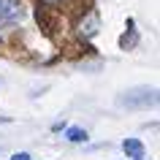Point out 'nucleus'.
Masks as SVG:
<instances>
[{
  "label": "nucleus",
  "mask_w": 160,
  "mask_h": 160,
  "mask_svg": "<svg viewBox=\"0 0 160 160\" xmlns=\"http://www.w3.org/2000/svg\"><path fill=\"white\" fill-rule=\"evenodd\" d=\"M136 160H144V158H136Z\"/></svg>",
  "instance_id": "9"
},
{
  "label": "nucleus",
  "mask_w": 160,
  "mask_h": 160,
  "mask_svg": "<svg viewBox=\"0 0 160 160\" xmlns=\"http://www.w3.org/2000/svg\"><path fill=\"white\" fill-rule=\"evenodd\" d=\"M11 160H30V155H27V152H17Z\"/></svg>",
  "instance_id": "7"
},
{
  "label": "nucleus",
  "mask_w": 160,
  "mask_h": 160,
  "mask_svg": "<svg viewBox=\"0 0 160 160\" xmlns=\"http://www.w3.org/2000/svg\"><path fill=\"white\" fill-rule=\"evenodd\" d=\"M22 19V6L17 0H0V25H17Z\"/></svg>",
  "instance_id": "2"
},
{
  "label": "nucleus",
  "mask_w": 160,
  "mask_h": 160,
  "mask_svg": "<svg viewBox=\"0 0 160 160\" xmlns=\"http://www.w3.org/2000/svg\"><path fill=\"white\" fill-rule=\"evenodd\" d=\"M46 3H54V0H46Z\"/></svg>",
  "instance_id": "8"
},
{
  "label": "nucleus",
  "mask_w": 160,
  "mask_h": 160,
  "mask_svg": "<svg viewBox=\"0 0 160 160\" xmlns=\"http://www.w3.org/2000/svg\"><path fill=\"white\" fill-rule=\"evenodd\" d=\"M122 149H125V155H130V158H144V144L138 141V138H125V144H122Z\"/></svg>",
  "instance_id": "4"
},
{
  "label": "nucleus",
  "mask_w": 160,
  "mask_h": 160,
  "mask_svg": "<svg viewBox=\"0 0 160 160\" xmlns=\"http://www.w3.org/2000/svg\"><path fill=\"white\" fill-rule=\"evenodd\" d=\"M155 103H158V92L149 87H138L128 95H119V106H128V109H149Z\"/></svg>",
  "instance_id": "1"
},
{
  "label": "nucleus",
  "mask_w": 160,
  "mask_h": 160,
  "mask_svg": "<svg viewBox=\"0 0 160 160\" xmlns=\"http://www.w3.org/2000/svg\"><path fill=\"white\" fill-rule=\"evenodd\" d=\"M98 25H101L98 14H95V11H90V14H87V19H82V22H79V33L84 35V38H90V35L98 33Z\"/></svg>",
  "instance_id": "3"
},
{
  "label": "nucleus",
  "mask_w": 160,
  "mask_h": 160,
  "mask_svg": "<svg viewBox=\"0 0 160 160\" xmlns=\"http://www.w3.org/2000/svg\"><path fill=\"white\" fill-rule=\"evenodd\" d=\"M68 141H87V130H82V128H68Z\"/></svg>",
  "instance_id": "6"
},
{
  "label": "nucleus",
  "mask_w": 160,
  "mask_h": 160,
  "mask_svg": "<svg viewBox=\"0 0 160 160\" xmlns=\"http://www.w3.org/2000/svg\"><path fill=\"white\" fill-rule=\"evenodd\" d=\"M130 30H128L125 35H122V41H119V46H122V49H130V46H136V41H138V35H136V30H133V22H130Z\"/></svg>",
  "instance_id": "5"
}]
</instances>
